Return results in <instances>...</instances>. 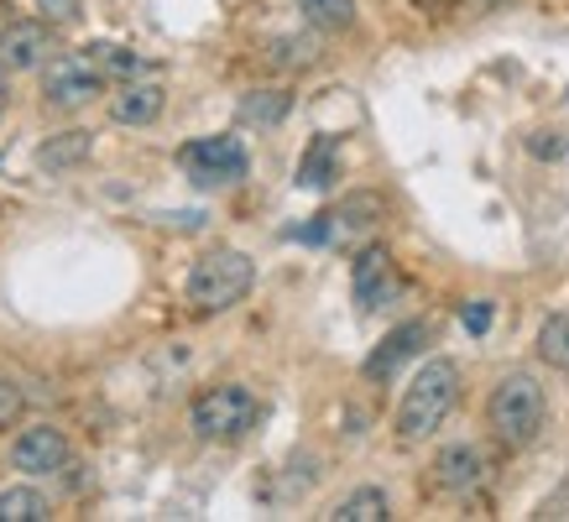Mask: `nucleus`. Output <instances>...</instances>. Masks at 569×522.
<instances>
[{
	"instance_id": "obj_1",
	"label": "nucleus",
	"mask_w": 569,
	"mask_h": 522,
	"mask_svg": "<svg viewBox=\"0 0 569 522\" xmlns=\"http://www.w3.org/2000/svg\"><path fill=\"white\" fill-rule=\"evenodd\" d=\"M455 402H460V365L449 361V355L423 361L413 382L402 387V402H397V418H392L397 439H402V444L433 439V429L455 413Z\"/></svg>"
},
{
	"instance_id": "obj_2",
	"label": "nucleus",
	"mask_w": 569,
	"mask_h": 522,
	"mask_svg": "<svg viewBox=\"0 0 569 522\" xmlns=\"http://www.w3.org/2000/svg\"><path fill=\"white\" fill-rule=\"evenodd\" d=\"M543 418H549V398L528 371H507L486 398V429H491L501 450H528L538 429H543Z\"/></svg>"
},
{
	"instance_id": "obj_3",
	"label": "nucleus",
	"mask_w": 569,
	"mask_h": 522,
	"mask_svg": "<svg viewBox=\"0 0 569 522\" xmlns=\"http://www.w3.org/2000/svg\"><path fill=\"white\" fill-rule=\"evenodd\" d=\"M251 282H257V261L246 257V251L220 245V251H204V257L189 267L183 298L193 303V313H224L251 293Z\"/></svg>"
},
{
	"instance_id": "obj_4",
	"label": "nucleus",
	"mask_w": 569,
	"mask_h": 522,
	"mask_svg": "<svg viewBox=\"0 0 569 522\" xmlns=\"http://www.w3.org/2000/svg\"><path fill=\"white\" fill-rule=\"evenodd\" d=\"M257 418H261V402L251 387L220 382V387H204V392L193 398L189 429L199 439H209V444H236V439H246L257 429Z\"/></svg>"
},
{
	"instance_id": "obj_5",
	"label": "nucleus",
	"mask_w": 569,
	"mask_h": 522,
	"mask_svg": "<svg viewBox=\"0 0 569 522\" xmlns=\"http://www.w3.org/2000/svg\"><path fill=\"white\" fill-rule=\"evenodd\" d=\"M104 94V69L94 63V52H63V58H52L48 73H42V100L52 110H84L89 100H100Z\"/></svg>"
},
{
	"instance_id": "obj_6",
	"label": "nucleus",
	"mask_w": 569,
	"mask_h": 522,
	"mask_svg": "<svg viewBox=\"0 0 569 522\" xmlns=\"http://www.w3.org/2000/svg\"><path fill=\"white\" fill-rule=\"evenodd\" d=\"M178 162H183V173H189L199 189L241 183L246 168H251V157H246V147L236 137H199V141H189V147L178 152Z\"/></svg>"
},
{
	"instance_id": "obj_7",
	"label": "nucleus",
	"mask_w": 569,
	"mask_h": 522,
	"mask_svg": "<svg viewBox=\"0 0 569 522\" xmlns=\"http://www.w3.org/2000/svg\"><path fill=\"white\" fill-rule=\"evenodd\" d=\"M11 465L21 475H58V470L69 465V434L58 429V423H32V429H21L11 439Z\"/></svg>"
},
{
	"instance_id": "obj_8",
	"label": "nucleus",
	"mask_w": 569,
	"mask_h": 522,
	"mask_svg": "<svg viewBox=\"0 0 569 522\" xmlns=\"http://www.w3.org/2000/svg\"><path fill=\"white\" fill-rule=\"evenodd\" d=\"M433 340V324L429 319H408V324H397L387 340H381L371 355H366V365H361V377L366 382H392L402 365L413 361V355H423V345Z\"/></svg>"
},
{
	"instance_id": "obj_9",
	"label": "nucleus",
	"mask_w": 569,
	"mask_h": 522,
	"mask_svg": "<svg viewBox=\"0 0 569 522\" xmlns=\"http://www.w3.org/2000/svg\"><path fill=\"white\" fill-rule=\"evenodd\" d=\"M350 293L361 309H381L397 293V261L387 245H366L361 257L350 261Z\"/></svg>"
},
{
	"instance_id": "obj_10",
	"label": "nucleus",
	"mask_w": 569,
	"mask_h": 522,
	"mask_svg": "<svg viewBox=\"0 0 569 522\" xmlns=\"http://www.w3.org/2000/svg\"><path fill=\"white\" fill-rule=\"evenodd\" d=\"M48 52H52V37L42 21H11V27H0V69L6 73L42 69Z\"/></svg>"
},
{
	"instance_id": "obj_11",
	"label": "nucleus",
	"mask_w": 569,
	"mask_h": 522,
	"mask_svg": "<svg viewBox=\"0 0 569 522\" xmlns=\"http://www.w3.org/2000/svg\"><path fill=\"white\" fill-rule=\"evenodd\" d=\"M486 481V454L476 444H445L433 454V486L445 496H470Z\"/></svg>"
},
{
	"instance_id": "obj_12",
	"label": "nucleus",
	"mask_w": 569,
	"mask_h": 522,
	"mask_svg": "<svg viewBox=\"0 0 569 522\" xmlns=\"http://www.w3.org/2000/svg\"><path fill=\"white\" fill-rule=\"evenodd\" d=\"M162 104H168L162 84H141V79H126V84L116 89V100H110V116H116L121 126H152L157 116H162Z\"/></svg>"
},
{
	"instance_id": "obj_13",
	"label": "nucleus",
	"mask_w": 569,
	"mask_h": 522,
	"mask_svg": "<svg viewBox=\"0 0 569 522\" xmlns=\"http://www.w3.org/2000/svg\"><path fill=\"white\" fill-rule=\"evenodd\" d=\"M94 152V131H58V137H48L42 147H37V162L48 168V173H69V168H79L84 157Z\"/></svg>"
},
{
	"instance_id": "obj_14",
	"label": "nucleus",
	"mask_w": 569,
	"mask_h": 522,
	"mask_svg": "<svg viewBox=\"0 0 569 522\" xmlns=\"http://www.w3.org/2000/svg\"><path fill=\"white\" fill-rule=\"evenodd\" d=\"M335 178H340V141L313 137L303 162H298V189H329Z\"/></svg>"
},
{
	"instance_id": "obj_15",
	"label": "nucleus",
	"mask_w": 569,
	"mask_h": 522,
	"mask_svg": "<svg viewBox=\"0 0 569 522\" xmlns=\"http://www.w3.org/2000/svg\"><path fill=\"white\" fill-rule=\"evenodd\" d=\"M325 518L329 522H387L392 518V502H387L381 486H361V491H350V496H340Z\"/></svg>"
},
{
	"instance_id": "obj_16",
	"label": "nucleus",
	"mask_w": 569,
	"mask_h": 522,
	"mask_svg": "<svg viewBox=\"0 0 569 522\" xmlns=\"http://www.w3.org/2000/svg\"><path fill=\"white\" fill-rule=\"evenodd\" d=\"M381 199L377 193H350L346 204L335 209V235H361V230H371L381 220Z\"/></svg>"
},
{
	"instance_id": "obj_17",
	"label": "nucleus",
	"mask_w": 569,
	"mask_h": 522,
	"mask_svg": "<svg viewBox=\"0 0 569 522\" xmlns=\"http://www.w3.org/2000/svg\"><path fill=\"white\" fill-rule=\"evenodd\" d=\"M298 11L319 32H350L356 27V0H298Z\"/></svg>"
},
{
	"instance_id": "obj_18",
	"label": "nucleus",
	"mask_w": 569,
	"mask_h": 522,
	"mask_svg": "<svg viewBox=\"0 0 569 522\" xmlns=\"http://www.w3.org/2000/svg\"><path fill=\"white\" fill-rule=\"evenodd\" d=\"M0 522H48V496L37 486H6L0 491Z\"/></svg>"
},
{
	"instance_id": "obj_19",
	"label": "nucleus",
	"mask_w": 569,
	"mask_h": 522,
	"mask_svg": "<svg viewBox=\"0 0 569 522\" xmlns=\"http://www.w3.org/2000/svg\"><path fill=\"white\" fill-rule=\"evenodd\" d=\"M538 361L553 371H569V313H549L538 324Z\"/></svg>"
},
{
	"instance_id": "obj_20",
	"label": "nucleus",
	"mask_w": 569,
	"mask_h": 522,
	"mask_svg": "<svg viewBox=\"0 0 569 522\" xmlns=\"http://www.w3.org/2000/svg\"><path fill=\"white\" fill-rule=\"evenodd\" d=\"M288 94L282 89H251L241 100V121H251V126H277L282 116H288Z\"/></svg>"
},
{
	"instance_id": "obj_21",
	"label": "nucleus",
	"mask_w": 569,
	"mask_h": 522,
	"mask_svg": "<svg viewBox=\"0 0 569 522\" xmlns=\"http://www.w3.org/2000/svg\"><path fill=\"white\" fill-rule=\"evenodd\" d=\"M21 418H27V392H21L11 377H0V434L17 429Z\"/></svg>"
},
{
	"instance_id": "obj_22",
	"label": "nucleus",
	"mask_w": 569,
	"mask_h": 522,
	"mask_svg": "<svg viewBox=\"0 0 569 522\" xmlns=\"http://www.w3.org/2000/svg\"><path fill=\"white\" fill-rule=\"evenodd\" d=\"M272 63H282V69H309V63H313V42H303V37H277V42H272Z\"/></svg>"
},
{
	"instance_id": "obj_23",
	"label": "nucleus",
	"mask_w": 569,
	"mask_h": 522,
	"mask_svg": "<svg viewBox=\"0 0 569 522\" xmlns=\"http://www.w3.org/2000/svg\"><path fill=\"white\" fill-rule=\"evenodd\" d=\"M89 52H94V63H100V69L137 73V58H131V52H126V48H104V42H100V48H89Z\"/></svg>"
},
{
	"instance_id": "obj_24",
	"label": "nucleus",
	"mask_w": 569,
	"mask_h": 522,
	"mask_svg": "<svg viewBox=\"0 0 569 522\" xmlns=\"http://www.w3.org/2000/svg\"><path fill=\"white\" fill-rule=\"evenodd\" d=\"M460 319H466L470 334H486V330H491V303H486V298H476V303H466V313H460Z\"/></svg>"
},
{
	"instance_id": "obj_25",
	"label": "nucleus",
	"mask_w": 569,
	"mask_h": 522,
	"mask_svg": "<svg viewBox=\"0 0 569 522\" xmlns=\"http://www.w3.org/2000/svg\"><path fill=\"white\" fill-rule=\"evenodd\" d=\"M42 6V17L48 21H73L79 17V0H37Z\"/></svg>"
},
{
	"instance_id": "obj_26",
	"label": "nucleus",
	"mask_w": 569,
	"mask_h": 522,
	"mask_svg": "<svg viewBox=\"0 0 569 522\" xmlns=\"http://www.w3.org/2000/svg\"><path fill=\"white\" fill-rule=\"evenodd\" d=\"M470 11H501V6H507V0H466Z\"/></svg>"
},
{
	"instance_id": "obj_27",
	"label": "nucleus",
	"mask_w": 569,
	"mask_h": 522,
	"mask_svg": "<svg viewBox=\"0 0 569 522\" xmlns=\"http://www.w3.org/2000/svg\"><path fill=\"white\" fill-rule=\"evenodd\" d=\"M0 116H6V79H0Z\"/></svg>"
},
{
	"instance_id": "obj_28",
	"label": "nucleus",
	"mask_w": 569,
	"mask_h": 522,
	"mask_svg": "<svg viewBox=\"0 0 569 522\" xmlns=\"http://www.w3.org/2000/svg\"><path fill=\"white\" fill-rule=\"evenodd\" d=\"M418 6H449V0H418Z\"/></svg>"
}]
</instances>
